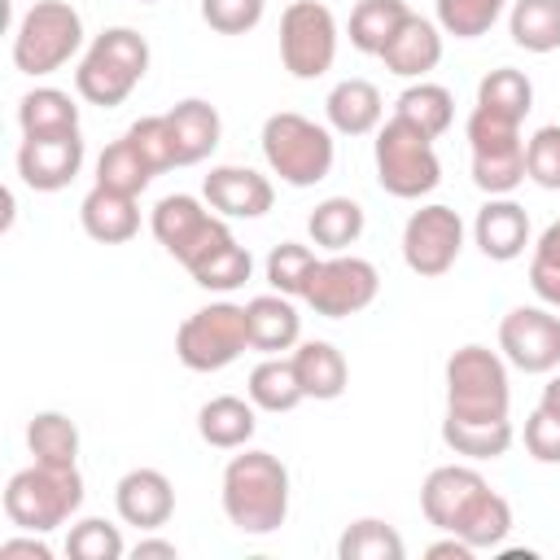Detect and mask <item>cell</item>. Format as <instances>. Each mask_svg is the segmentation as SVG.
<instances>
[{"label":"cell","instance_id":"cell-1","mask_svg":"<svg viewBox=\"0 0 560 560\" xmlns=\"http://www.w3.org/2000/svg\"><path fill=\"white\" fill-rule=\"evenodd\" d=\"M223 516L236 534H276L289 516V468L271 451H241L223 468Z\"/></svg>","mask_w":560,"mask_h":560},{"label":"cell","instance_id":"cell-2","mask_svg":"<svg viewBox=\"0 0 560 560\" xmlns=\"http://www.w3.org/2000/svg\"><path fill=\"white\" fill-rule=\"evenodd\" d=\"M144 74H149V39L131 26H109L88 44L74 70V92L88 105L114 109L140 88Z\"/></svg>","mask_w":560,"mask_h":560},{"label":"cell","instance_id":"cell-3","mask_svg":"<svg viewBox=\"0 0 560 560\" xmlns=\"http://www.w3.org/2000/svg\"><path fill=\"white\" fill-rule=\"evenodd\" d=\"M262 158L271 166V175H280V184L289 188H315L319 179H328L332 171V131L306 114H293V109H280L262 122Z\"/></svg>","mask_w":560,"mask_h":560},{"label":"cell","instance_id":"cell-4","mask_svg":"<svg viewBox=\"0 0 560 560\" xmlns=\"http://www.w3.org/2000/svg\"><path fill=\"white\" fill-rule=\"evenodd\" d=\"M83 508V477L79 464L57 468V464H31L22 472L9 477L4 486V516L18 529L31 534H52L57 525H66L74 512Z\"/></svg>","mask_w":560,"mask_h":560},{"label":"cell","instance_id":"cell-5","mask_svg":"<svg viewBox=\"0 0 560 560\" xmlns=\"http://www.w3.org/2000/svg\"><path fill=\"white\" fill-rule=\"evenodd\" d=\"M376 184L398 201H420L442 184V162L433 149V136L411 127L407 118H389L376 127Z\"/></svg>","mask_w":560,"mask_h":560},{"label":"cell","instance_id":"cell-6","mask_svg":"<svg viewBox=\"0 0 560 560\" xmlns=\"http://www.w3.org/2000/svg\"><path fill=\"white\" fill-rule=\"evenodd\" d=\"M83 48V18L66 0H35L13 31V66L31 79L61 70Z\"/></svg>","mask_w":560,"mask_h":560},{"label":"cell","instance_id":"cell-7","mask_svg":"<svg viewBox=\"0 0 560 560\" xmlns=\"http://www.w3.org/2000/svg\"><path fill=\"white\" fill-rule=\"evenodd\" d=\"M512 385L508 368L486 346H459L446 359V416L455 420H508Z\"/></svg>","mask_w":560,"mask_h":560},{"label":"cell","instance_id":"cell-8","mask_svg":"<svg viewBox=\"0 0 560 560\" xmlns=\"http://www.w3.org/2000/svg\"><path fill=\"white\" fill-rule=\"evenodd\" d=\"M245 350H249V324H245V306L236 302H210L175 328V354L188 372H223Z\"/></svg>","mask_w":560,"mask_h":560},{"label":"cell","instance_id":"cell-9","mask_svg":"<svg viewBox=\"0 0 560 560\" xmlns=\"http://www.w3.org/2000/svg\"><path fill=\"white\" fill-rule=\"evenodd\" d=\"M468 149H472V184L490 197H508L521 188L525 179V140H521V122L499 118L481 105H472L468 114Z\"/></svg>","mask_w":560,"mask_h":560},{"label":"cell","instance_id":"cell-10","mask_svg":"<svg viewBox=\"0 0 560 560\" xmlns=\"http://www.w3.org/2000/svg\"><path fill=\"white\" fill-rule=\"evenodd\" d=\"M149 228H153L158 245H162L175 262H184L188 271H192L197 262H206L219 245L232 241L223 214L206 210V206H201L197 197H188V192H171V197H162V201L153 206Z\"/></svg>","mask_w":560,"mask_h":560},{"label":"cell","instance_id":"cell-11","mask_svg":"<svg viewBox=\"0 0 560 560\" xmlns=\"http://www.w3.org/2000/svg\"><path fill=\"white\" fill-rule=\"evenodd\" d=\"M280 61L293 79H319L337 61V18L324 0H293L280 13Z\"/></svg>","mask_w":560,"mask_h":560},{"label":"cell","instance_id":"cell-12","mask_svg":"<svg viewBox=\"0 0 560 560\" xmlns=\"http://www.w3.org/2000/svg\"><path fill=\"white\" fill-rule=\"evenodd\" d=\"M376 293H381V271L368 258L332 254V258H319L302 302L324 319H346V315L368 311L376 302Z\"/></svg>","mask_w":560,"mask_h":560},{"label":"cell","instance_id":"cell-13","mask_svg":"<svg viewBox=\"0 0 560 560\" xmlns=\"http://www.w3.org/2000/svg\"><path fill=\"white\" fill-rule=\"evenodd\" d=\"M459 249H464V219L451 206L438 201L420 206L402 223V262L424 280L446 276L459 262Z\"/></svg>","mask_w":560,"mask_h":560},{"label":"cell","instance_id":"cell-14","mask_svg":"<svg viewBox=\"0 0 560 560\" xmlns=\"http://www.w3.org/2000/svg\"><path fill=\"white\" fill-rule=\"evenodd\" d=\"M490 494L494 490H490V481L477 468H468V464H442L420 486V512L442 534H459L464 538V529L477 521V512L486 508Z\"/></svg>","mask_w":560,"mask_h":560},{"label":"cell","instance_id":"cell-15","mask_svg":"<svg viewBox=\"0 0 560 560\" xmlns=\"http://www.w3.org/2000/svg\"><path fill=\"white\" fill-rule=\"evenodd\" d=\"M499 350L521 372H556L560 368V315L547 306H512L499 324Z\"/></svg>","mask_w":560,"mask_h":560},{"label":"cell","instance_id":"cell-16","mask_svg":"<svg viewBox=\"0 0 560 560\" xmlns=\"http://www.w3.org/2000/svg\"><path fill=\"white\" fill-rule=\"evenodd\" d=\"M83 171V136H22L18 144V175L35 192H61Z\"/></svg>","mask_w":560,"mask_h":560},{"label":"cell","instance_id":"cell-17","mask_svg":"<svg viewBox=\"0 0 560 560\" xmlns=\"http://www.w3.org/2000/svg\"><path fill=\"white\" fill-rule=\"evenodd\" d=\"M201 192H206V206L223 219H262L276 201L271 179L258 175L254 166H210Z\"/></svg>","mask_w":560,"mask_h":560},{"label":"cell","instance_id":"cell-18","mask_svg":"<svg viewBox=\"0 0 560 560\" xmlns=\"http://www.w3.org/2000/svg\"><path fill=\"white\" fill-rule=\"evenodd\" d=\"M114 508H118L122 525H136L144 534L162 529L175 516V486L158 468H131L114 486Z\"/></svg>","mask_w":560,"mask_h":560},{"label":"cell","instance_id":"cell-19","mask_svg":"<svg viewBox=\"0 0 560 560\" xmlns=\"http://www.w3.org/2000/svg\"><path fill=\"white\" fill-rule=\"evenodd\" d=\"M472 241L490 262H512L529 245V214L512 197H490L472 219Z\"/></svg>","mask_w":560,"mask_h":560},{"label":"cell","instance_id":"cell-20","mask_svg":"<svg viewBox=\"0 0 560 560\" xmlns=\"http://www.w3.org/2000/svg\"><path fill=\"white\" fill-rule=\"evenodd\" d=\"M245 324H249V350L258 354H284L302 341V315L293 298L284 293H258L245 302Z\"/></svg>","mask_w":560,"mask_h":560},{"label":"cell","instance_id":"cell-21","mask_svg":"<svg viewBox=\"0 0 560 560\" xmlns=\"http://www.w3.org/2000/svg\"><path fill=\"white\" fill-rule=\"evenodd\" d=\"M381 61H385V70L398 74V79H424V74L438 70V61H442V26L429 22V18H420V13H411V18L398 26V35L385 44Z\"/></svg>","mask_w":560,"mask_h":560},{"label":"cell","instance_id":"cell-22","mask_svg":"<svg viewBox=\"0 0 560 560\" xmlns=\"http://www.w3.org/2000/svg\"><path fill=\"white\" fill-rule=\"evenodd\" d=\"M166 122H171V140H175V166H197L219 149L223 122L210 101L188 96L175 109H166Z\"/></svg>","mask_w":560,"mask_h":560},{"label":"cell","instance_id":"cell-23","mask_svg":"<svg viewBox=\"0 0 560 560\" xmlns=\"http://www.w3.org/2000/svg\"><path fill=\"white\" fill-rule=\"evenodd\" d=\"M324 114H328V127L337 136H368V131L381 127L385 101H381L376 83H368V79H341L324 96Z\"/></svg>","mask_w":560,"mask_h":560},{"label":"cell","instance_id":"cell-24","mask_svg":"<svg viewBox=\"0 0 560 560\" xmlns=\"http://www.w3.org/2000/svg\"><path fill=\"white\" fill-rule=\"evenodd\" d=\"M79 223L92 241L101 245H122L140 232V210H136V197L127 192H114V188H92L79 206Z\"/></svg>","mask_w":560,"mask_h":560},{"label":"cell","instance_id":"cell-25","mask_svg":"<svg viewBox=\"0 0 560 560\" xmlns=\"http://www.w3.org/2000/svg\"><path fill=\"white\" fill-rule=\"evenodd\" d=\"M289 359H293V368H298V381H302V394H306V398L332 402V398L346 394L350 368H346V354H341L332 341H298Z\"/></svg>","mask_w":560,"mask_h":560},{"label":"cell","instance_id":"cell-26","mask_svg":"<svg viewBox=\"0 0 560 560\" xmlns=\"http://www.w3.org/2000/svg\"><path fill=\"white\" fill-rule=\"evenodd\" d=\"M258 429V416H254V402L236 398V394H219L210 398L201 411H197V433L206 446L214 451H241Z\"/></svg>","mask_w":560,"mask_h":560},{"label":"cell","instance_id":"cell-27","mask_svg":"<svg viewBox=\"0 0 560 560\" xmlns=\"http://www.w3.org/2000/svg\"><path fill=\"white\" fill-rule=\"evenodd\" d=\"M18 127H22V136H66V131H79V105L61 88H31L18 101Z\"/></svg>","mask_w":560,"mask_h":560},{"label":"cell","instance_id":"cell-28","mask_svg":"<svg viewBox=\"0 0 560 560\" xmlns=\"http://www.w3.org/2000/svg\"><path fill=\"white\" fill-rule=\"evenodd\" d=\"M245 394H249V402H254L258 411H271V416L293 411V407L306 398V394H302V381H298V368H293V359H284V354H267V359L249 372Z\"/></svg>","mask_w":560,"mask_h":560},{"label":"cell","instance_id":"cell-29","mask_svg":"<svg viewBox=\"0 0 560 560\" xmlns=\"http://www.w3.org/2000/svg\"><path fill=\"white\" fill-rule=\"evenodd\" d=\"M306 232H311V241H315L319 249L341 254V249H350V245L363 236V206H359L354 197H324V201L311 210Z\"/></svg>","mask_w":560,"mask_h":560},{"label":"cell","instance_id":"cell-30","mask_svg":"<svg viewBox=\"0 0 560 560\" xmlns=\"http://www.w3.org/2000/svg\"><path fill=\"white\" fill-rule=\"evenodd\" d=\"M407 18H411L407 0H359L350 13V44L368 57H381Z\"/></svg>","mask_w":560,"mask_h":560},{"label":"cell","instance_id":"cell-31","mask_svg":"<svg viewBox=\"0 0 560 560\" xmlns=\"http://www.w3.org/2000/svg\"><path fill=\"white\" fill-rule=\"evenodd\" d=\"M508 31H512V44L525 52H556L560 48V0H512Z\"/></svg>","mask_w":560,"mask_h":560},{"label":"cell","instance_id":"cell-32","mask_svg":"<svg viewBox=\"0 0 560 560\" xmlns=\"http://www.w3.org/2000/svg\"><path fill=\"white\" fill-rule=\"evenodd\" d=\"M442 442L464 459H499L512 446V420H442Z\"/></svg>","mask_w":560,"mask_h":560},{"label":"cell","instance_id":"cell-33","mask_svg":"<svg viewBox=\"0 0 560 560\" xmlns=\"http://www.w3.org/2000/svg\"><path fill=\"white\" fill-rule=\"evenodd\" d=\"M26 446L39 464H57V468L79 464V429L66 411H35L26 424Z\"/></svg>","mask_w":560,"mask_h":560},{"label":"cell","instance_id":"cell-34","mask_svg":"<svg viewBox=\"0 0 560 560\" xmlns=\"http://www.w3.org/2000/svg\"><path fill=\"white\" fill-rule=\"evenodd\" d=\"M394 114L407 118L411 127H420L424 136L438 140V136L451 127V118H455V96H451L442 83H424V79H416V83L402 88V96L394 101Z\"/></svg>","mask_w":560,"mask_h":560},{"label":"cell","instance_id":"cell-35","mask_svg":"<svg viewBox=\"0 0 560 560\" xmlns=\"http://www.w3.org/2000/svg\"><path fill=\"white\" fill-rule=\"evenodd\" d=\"M153 166H149V158L122 136V140H114V144H105V153L96 158V184L101 188H114V192H127V197H140L149 184H153Z\"/></svg>","mask_w":560,"mask_h":560},{"label":"cell","instance_id":"cell-36","mask_svg":"<svg viewBox=\"0 0 560 560\" xmlns=\"http://www.w3.org/2000/svg\"><path fill=\"white\" fill-rule=\"evenodd\" d=\"M477 105L499 114V118H512V122H525V114L534 109V83L512 70V66H499L490 70L481 83H477Z\"/></svg>","mask_w":560,"mask_h":560},{"label":"cell","instance_id":"cell-37","mask_svg":"<svg viewBox=\"0 0 560 560\" xmlns=\"http://www.w3.org/2000/svg\"><path fill=\"white\" fill-rule=\"evenodd\" d=\"M337 556L341 560H402V534L376 516H363L354 525H346V534L337 538Z\"/></svg>","mask_w":560,"mask_h":560},{"label":"cell","instance_id":"cell-38","mask_svg":"<svg viewBox=\"0 0 560 560\" xmlns=\"http://www.w3.org/2000/svg\"><path fill=\"white\" fill-rule=\"evenodd\" d=\"M315 267H319V258H315L311 245H302V241H280V245L267 254V284H271L276 293H284V298H302L306 284H311V276H315Z\"/></svg>","mask_w":560,"mask_h":560},{"label":"cell","instance_id":"cell-39","mask_svg":"<svg viewBox=\"0 0 560 560\" xmlns=\"http://www.w3.org/2000/svg\"><path fill=\"white\" fill-rule=\"evenodd\" d=\"M249 271H254V258H249V249L232 236L228 245H219L206 262H197L188 276L201 284V289H214V293H232V289H241L245 280H249Z\"/></svg>","mask_w":560,"mask_h":560},{"label":"cell","instance_id":"cell-40","mask_svg":"<svg viewBox=\"0 0 560 560\" xmlns=\"http://www.w3.org/2000/svg\"><path fill=\"white\" fill-rule=\"evenodd\" d=\"M508 0H438V26L455 39H477L503 18Z\"/></svg>","mask_w":560,"mask_h":560},{"label":"cell","instance_id":"cell-41","mask_svg":"<svg viewBox=\"0 0 560 560\" xmlns=\"http://www.w3.org/2000/svg\"><path fill=\"white\" fill-rule=\"evenodd\" d=\"M127 551L118 525H109L105 516H83L70 525L66 534V556L70 560H118Z\"/></svg>","mask_w":560,"mask_h":560},{"label":"cell","instance_id":"cell-42","mask_svg":"<svg viewBox=\"0 0 560 560\" xmlns=\"http://www.w3.org/2000/svg\"><path fill=\"white\" fill-rule=\"evenodd\" d=\"M525 179H534L547 192H560V127H538L525 140Z\"/></svg>","mask_w":560,"mask_h":560},{"label":"cell","instance_id":"cell-43","mask_svg":"<svg viewBox=\"0 0 560 560\" xmlns=\"http://www.w3.org/2000/svg\"><path fill=\"white\" fill-rule=\"evenodd\" d=\"M127 140L149 158V166H153L158 175L175 166V140H171L166 114H144V118H136V122L127 127Z\"/></svg>","mask_w":560,"mask_h":560},{"label":"cell","instance_id":"cell-44","mask_svg":"<svg viewBox=\"0 0 560 560\" xmlns=\"http://www.w3.org/2000/svg\"><path fill=\"white\" fill-rule=\"evenodd\" d=\"M267 0H201V22L219 35H245L262 22Z\"/></svg>","mask_w":560,"mask_h":560},{"label":"cell","instance_id":"cell-45","mask_svg":"<svg viewBox=\"0 0 560 560\" xmlns=\"http://www.w3.org/2000/svg\"><path fill=\"white\" fill-rule=\"evenodd\" d=\"M525 451L538 464H560V416H551V411L538 407L525 420Z\"/></svg>","mask_w":560,"mask_h":560},{"label":"cell","instance_id":"cell-46","mask_svg":"<svg viewBox=\"0 0 560 560\" xmlns=\"http://www.w3.org/2000/svg\"><path fill=\"white\" fill-rule=\"evenodd\" d=\"M0 560H52V547L39 534L22 529V538H4L0 542Z\"/></svg>","mask_w":560,"mask_h":560},{"label":"cell","instance_id":"cell-47","mask_svg":"<svg viewBox=\"0 0 560 560\" xmlns=\"http://www.w3.org/2000/svg\"><path fill=\"white\" fill-rule=\"evenodd\" d=\"M529 289L538 293L542 306H556V311H560V271H556V267L529 262Z\"/></svg>","mask_w":560,"mask_h":560},{"label":"cell","instance_id":"cell-48","mask_svg":"<svg viewBox=\"0 0 560 560\" xmlns=\"http://www.w3.org/2000/svg\"><path fill=\"white\" fill-rule=\"evenodd\" d=\"M529 262H542V267H556L560 271V219L542 228V236L534 241V258Z\"/></svg>","mask_w":560,"mask_h":560},{"label":"cell","instance_id":"cell-49","mask_svg":"<svg viewBox=\"0 0 560 560\" xmlns=\"http://www.w3.org/2000/svg\"><path fill=\"white\" fill-rule=\"evenodd\" d=\"M424 556H429V560H472V547H468L459 534H446V538L433 542Z\"/></svg>","mask_w":560,"mask_h":560},{"label":"cell","instance_id":"cell-50","mask_svg":"<svg viewBox=\"0 0 560 560\" xmlns=\"http://www.w3.org/2000/svg\"><path fill=\"white\" fill-rule=\"evenodd\" d=\"M131 556H136V560H149V556L175 560V556H179V547H175V542H166V538H140V542L131 547Z\"/></svg>","mask_w":560,"mask_h":560},{"label":"cell","instance_id":"cell-51","mask_svg":"<svg viewBox=\"0 0 560 560\" xmlns=\"http://www.w3.org/2000/svg\"><path fill=\"white\" fill-rule=\"evenodd\" d=\"M542 411H551V416H560V376H551L547 385H542V402H538Z\"/></svg>","mask_w":560,"mask_h":560},{"label":"cell","instance_id":"cell-52","mask_svg":"<svg viewBox=\"0 0 560 560\" xmlns=\"http://www.w3.org/2000/svg\"><path fill=\"white\" fill-rule=\"evenodd\" d=\"M140 4H158V0H140Z\"/></svg>","mask_w":560,"mask_h":560}]
</instances>
